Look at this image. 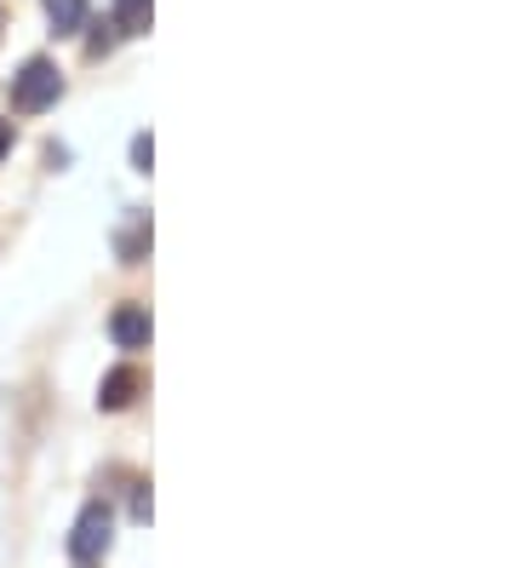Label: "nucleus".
<instances>
[{"label":"nucleus","instance_id":"obj_5","mask_svg":"<svg viewBox=\"0 0 515 568\" xmlns=\"http://www.w3.org/2000/svg\"><path fill=\"white\" fill-rule=\"evenodd\" d=\"M150 18H155V7H150V0H121L115 29H121V36H144V29H150Z\"/></svg>","mask_w":515,"mask_h":568},{"label":"nucleus","instance_id":"obj_6","mask_svg":"<svg viewBox=\"0 0 515 568\" xmlns=\"http://www.w3.org/2000/svg\"><path fill=\"white\" fill-rule=\"evenodd\" d=\"M47 18L58 29H81L86 23V0H47Z\"/></svg>","mask_w":515,"mask_h":568},{"label":"nucleus","instance_id":"obj_7","mask_svg":"<svg viewBox=\"0 0 515 568\" xmlns=\"http://www.w3.org/2000/svg\"><path fill=\"white\" fill-rule=\"evenodd\" d=\"M132 161H137V166H144V173H150V161H155V150H150V139H137V144H132Z\"/></svg>","mask_w":515,"mask_h":568},{"label":"nucleus","instance_id":"obj_4","mask_svg":"<svg viewBox=\"0 0 515 568\" xmlns=\"http://www.w3.org/2000/svg\"><path fill=\"white\" fill-rule=\"evenodd\" d=\"M137 390H144V379H137V367H115V374L103 379L97 403H103V408H126V403H132Z\"/></svg>","mask_w":515,"mask_h":568},{"label":"nucleus","instance_id":"obj_9","mask_svg":"<svg viewBox=\"0 0 515 568\" xmlns=\"http://www.w3.org/2000/svg\"><path fill=\"white\" fill-rule=\"evenodd\" d=\"M0 23H7V18H0Z\"/></svg>","mask_w":515,"mask_h":568},{"label":"nucleus","instance_id":"obj_3","mask_svg":"<svg viewBox=\"0 0 515 568\" xmlns=\"http://www.w3.org/2000/svg\"><path fill=\"white\" fill-rule=\"evenodd\" d=\"M110 333H115V345H126V351L150 345V311L121 305V311H115V322H110Z\"/></svg>","mask_w":515,"mask_h":568},{"label":"nucleus","instance_id":"obj_1","mask_svg":"<svg viewBox=\"0 0 515 568\" xmlns=\"http://www.w3.org/2000/svg\"><path fill=\"white\" fill-rule=\"evenodd\" d=\"M58 92H63L58 63H52V58H29L23 70L12 75V110H18V115H41V110L58 104Z\"/></svg>","mask_w":515,"mask_h":568},{"label":"nucleus","instance_id":"obj_8","mask_svg":"<svg viewBox=\"0 0 515 568\" xmlns=\"http://www.w3.org/2000/svg\"><path fill=\"white\" fill-rule=\"evenodd\" d=\"M7 150H12V121L0 115V155H7Z\"/></svg>","mask_w":515,"mask_h":568},{"label":"nucleus","instance_id":"obj_2","mask_svg":"<svg viewBox=\"0 0 515 568\" xmlns=\"http://www.w3.org/2000/svg\"><path fill=\"white\" fill-rule=\"evenodd\" d=\"M103 551H110V506H86L81 523H75V534H69V557L92 562Z\"/></svg>","mask_w":515,"mask_h":568}]
</instances>
